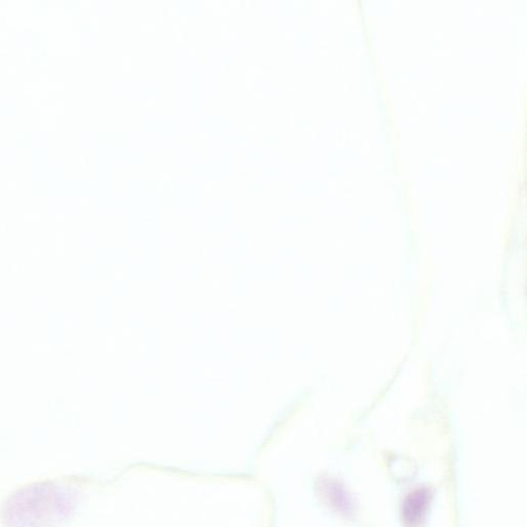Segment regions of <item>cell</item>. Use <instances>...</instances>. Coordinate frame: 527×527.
I'll list each match as a JSON object with an SVG mask.
<instances>
[{"instance_id":"cell-1","label":"cell","mask_w":527,"mask_h":527,"mask_svg":"<svg viewBox=\"0 0 527 527\" xmlns=\"http://www.w3.org/2000/svg\"><path fill=\"white\" fill-rule=\"evenodd\" d=\"M429 504V493L427 490H417L406 497L403 504V519L408 527H417L427 514Z\"/></svg>"}]
</instances>
